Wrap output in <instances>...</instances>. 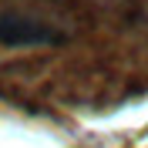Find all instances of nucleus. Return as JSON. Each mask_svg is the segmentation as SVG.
Returning <instances> with one entry per match:
<instances>
[{"label":"nucleus","instance_id":"nucleus-1","mask_svg":"<svg viewBox=\"0 0 148 148\" xmlns=\"http://www.w3.org/2000/svg\"><path fill=\"white\" fill-rule=\"evenodd\" d=\"M67 34L44 17L27 10H3L0 14V44L7 47H40V44H64Z\"/></svg>","mask_w":148,"mask_h":148}]
</instances>
